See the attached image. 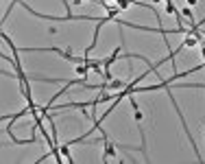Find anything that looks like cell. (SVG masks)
Segmentation results:
<instances>
[{"label":"cell","mask_w":205,"mask_h":164,"mask_svg":"<svg viewBox=\"0 0 205 164\" xmlns=\"http://www.w3.org/2000/svg\"><path fill=\"white\" fill-rule=\"evenodd\" d=\"M127 83L122 81V79H111L109 81V90H118V88H124Z\"/></svg>","instance_id":"6da1fadb"},{"label":"cell","mask_w":205,"mask_h":164,"mask_svg":"<svg viewBox=\"0 0 205 164\" xmlns=\"http://www.w3.org/2000/svg\"><path fill=\"white\" fill-rule=\"evenodd\" d=\"M116 5H118V9H127V7H131L129 0H116Z\"/></svg>","instance_id":"7a4b0ae2"},{"label":"cell","mask_w":205,"mask_h":164,"mask_svg":"<svg viewBox=\"0 0 205 164\" xmlns=\"http://www.w3.org/2000/svg\"><path fill=\"white\" fill-rule=\"evenodd\" d=\"M133 116H135V123L142 121V112H140V109H133Z\"/></svg>","instance_id":"3957f363"},{"label":"cell","mask_w":205,"mask_h":164,"mask_svg":"<svg viewBox=\"0 0 205 164\" xmlns=\"http://www.w3.org/2000/svg\"><path fill=\"white\" fill-rule=\"evenodd\" d=\"M196 2H199V0H188V5H190V7H194Z\"/></svg>","instance_id":"277c9868"}]
</instances>
